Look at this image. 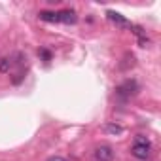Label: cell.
<instances>
[{
	"mask_svg": "<svg viewBox=\"0 0 161 161\" xmlns=\"http://www.w3.org/2000/svg\"><path fill=\"white\" fill-rule=\"evenodd\" d=\"M131 153L136 157V159H146L150 155V142L142 136H136V144L133 146Z\"/></svg>",
	"mask_w": 161,
	"mask_h": 161,
	"instance_id": "obj_1",
	"label": "cell"
},
{
	"mask_svg": "<svg viewBox=\"0 0 161 161\" xmlns=\"http://www.w3.org/2000/svg\"><path fill=\"white\" fill-rule=\"evenodd\" d=\"M10 68H12V59H8V57L0 59V72L6 74V72H10Z\"/></svg>",
	"mask_w": 161,
	"mask_h": 161,
	"instance_id": "obj_7",
	"label": "cell"
},
{
	"mask_svg": "<svg viewBox=\"0 0 161 161\" xmlns=\"http://www.w3.org/2000/svg\"><path fill=\"white\" fill-rule=\"evenodd\" d=\"M106 131H108V133H116V135H118V133H121L123 129H121L119 125H106Z\"/></svg>",
	"mask_w": 161,
	"mask_h": 161,
	"instance_id": "obj_8",
	"label": "cell"
},
{
	"mask_svg": "<svg viewBox=\"0 0 161 161\" xmlns=\"http://www.w3.org/2000/svg\"><path fill=\"white\" fill-rule=\"evenodd\" d=\"M135 93H136V84L135 82H125L123 86H119L116 89V95H119V97H131Z\"/></svg>",
	"mask_w": 161,
	"mask_h": 161,
	"instance_id": "obj_3",
	"label": "cell"
},
{
	"mask_svg": "<svg viewBox=\"0 0 161 161\" xmlns=\"http://www.w3.org/2000/svg\"><path fill=\"white\" fill-rule=\"evenodd\" d=\"M57 17H59V23H66V25H74L78 21L74 10H63V12L57 14Z\"/></svg>",
	"mask_w": 161,
	"mask_h": 161,
	"instance_id": "obj_4",
	"label": "cell"
},
{
	"mask_svg": "<svg viewBox=\"0 0 161 161\" xmlns=\"http://www.w3.org/2000/svg\"><path fill=\"white\" fill-rule=\"evenodd\" d=\"M93 159L95 161H114V150L106 144L97 146L95 152H93Z\"/></svg>",
	"mask_w": 161,
	"mask_h": 161,
	"instance_id": "obj_2",
	"label": "cell"
},
{
	"mask_svg": "<svg viewBox=\"0 0 161 161\" xmlns=\"http://www.w3.org/2000/svg\"><path fill=\"white\" fill-rule=\"evenodd\" d=\"M106 15H108V19H110L112 23H116V25H119V27H131V23H129L123 15H119V14H116V12H108Z\"/></svg>",
	"mask_w": 161,
	"mask_h": 161,
	"instance_id": "obj_5",
	"label": "cell"
},
{
	"mask_svg": "<svg viewBox=\"0 0 161 161\" xmlns=\"http://www.w3.org/2000/svg\"><path fill=\"white\" fill-rule=\"evenodd\" d=\"M40 19L47 23H59V17L55 12H40Z\"/></svg>",
	"mask_w": 161,
	"mask_h": 161,
	"instance_id": "obj_6",
	"label": "cell"
},
{
	"mask_svg": "<svg viewBox=\"0 0 161 161\" xmlns=\"http://www.w3.org/2000/svg\"><path fill=\"white\" fill-rule=\"evenodd\" d=\"M138 42H140V46H142V47H146V46L150 44V38H146V36H140V40H138Z\"/></svg>",
	"mask_w": 161,
	"mask_h": 161,
	"instance_id": "obj_10",
	"label": "cell"
},
{
	"mask_svg": "<svg viewBox=\"0 0 161 161\" xmlns=\"http://www.w3.org/2000/svg\"><path fill=\"white\" fill-rule=\"evenodd\" d=\"M47 161H66L64 157H59V155H53V157H49Z\"/></svg>",
	"mask_w": 161,
	"mask_h": 161,
	"instance_id": "obj_11",
	"label": "cell"
},
{
	"mask_svg": "<svg viewBox=\"0 0 161 161\" xmlns=\"http://www.w3.org/2000/svg\"><path fill=\"white\" fill-rule=\"evenodd\" d=\"M40 55H42L46 61H49V59H51V53H49L47 49H40Z\"/></svg>",
	"mask_w": 161,
	"mask_h": 161,
	"instance_id": "obj_9",
	"label": "cell"
}]
</instances>
